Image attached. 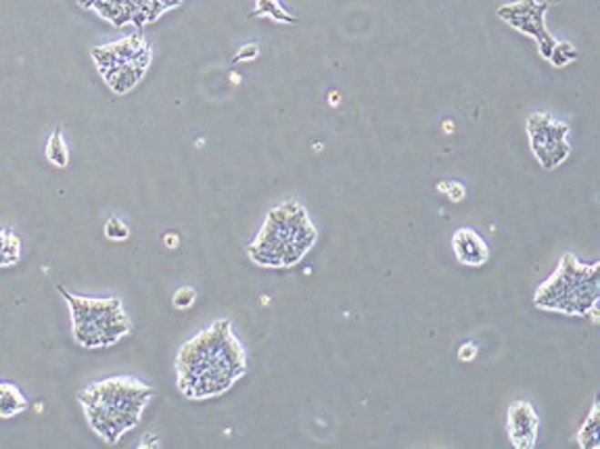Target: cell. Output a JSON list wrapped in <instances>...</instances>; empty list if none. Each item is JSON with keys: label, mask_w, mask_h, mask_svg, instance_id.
Wrapping results in <instances>:
<instances>
[{"label": "cell", "mask_w": 600, "mask_h": 449, "mask_svg": "<svg viewBox=\"0 0 600 449\" xmlns=\"http://www.w3.org/2000/svg\"><path fill=\"white\" fill-rule=\"evenodd\" d=\"M195 301H197V291L193 289V286H180V289L174 293L172 305L176 307V310L185 312V310H190V307H193Z\"/></svg>", "instance_id": "19"}, {"label": "cell", "mask_w": 600, "mask_h": 449, "mask_svg": "<svg viewBox=\"0 0 600 449\" xmlns=\"http://www.w3.org/2000/svg\"><path fill=\"white\" fill-rule=\"evenodd\" d=\"M103 234H105V238H107V241H111V243H124V241H128L130 228H128V224H126V222L122 220V217L111 215L109 220L105 222Z\"/></svg>", "instance_id": "16"}, {"label": "cell", "mask_w": 600, "mask_h": 449, "mask_svg": "<svg viewBox=\"0 0 600 449\" xmlns=\"http://www.w3.org/2000/svg\"><path fill=\"white\" fill-rule=\"evenodd\" d=\"M161 241H164V244H166L168 249H178L180 236H178V233H166L164 238H161Z\"/></svg>", "instance_id": "23"}, {"label": "cell", "mask_w": 600, "mask_h": 449, "mask_svg": "<svg viewBox=\"0 0 600 449\" xmlns=\"http://www.w3.org/2000/svg\"><path fill=\"white\" fill-rule=\"evenodd\" d=\"M477 357V345H473V343H464L458 349V360L461 362H473Z\"/></svg>", "instance_id": "21"}, {"label": "cell", "mask_w": 600, "mask_h": 449, "mask_svg": "<svg viewBox=\"0 0 600 449\" xmlns=\"http://www.w3.org/2000/svg\"><path fill=\"white\" fill-rule=\"evenodd\" d=\"M21 259V241L9 228H0V268L15 265Z\"/></svg>", "instance_id": "13"}, {"label": "cell", "mask_w": 600, "mask_h": 449, "mask_svg": "<svg viewBox=\"0 0 600 449\" xmlns=\"http://www.w3.org/2000/svg\"><path fill=\"white\" fill-rule=\"evenodd\" d=\"M45 153H46V159L51 161L55 167H67L69 165V151H67L66 140H63L61 128H55L53 135L48 136Z\"/></svg>", "instance_id": "14"}, {"label": "cell", "mask_w": 600, "mask_h": 449, "mask_svg": "<svg viewBox=\"0 0 600 449\" xmlns=\"http://www.w3.org/2000/svg\"><path fill=\"white\" fill-rule=\"evenodd\" d=\"M508 437L517 449H532L538 441V414L527 402H514L508 408Z\"/></svg>", "instance_id": "9"}, {"label": "cell", "mask_w": 600, "mask_h": 449, "mask_svg": "<svg viewBox=\"0 0 600 449\" xmlns=\"http://www.w3.org/2000/svg\"><path fill=\"white\" fill-rule=\"evenodd\" d=\"M149 63L151 61H130V63H124V65L105 69V72H101V75H103L105 84H107L113 93L126 95V93H130V90L137 86L140 80H143Z\"/></svg>", "instance_id": "11"}, {"label": "cell", "mask_w": 600, "mask_h": 449, "mask_svg": "<svg viewBox=\"0 0 600 449\" xmlns=\"http://www.w3.org/2000/svg\"><path fill=\"white\" fill-rule=\"evenodd\" d=\"M577 59V51L571 45H567V42H556V46H554V51L553 55H550V61H553V65L556 67H563V65H567L569 61H574Z\"/></svg>", "instance_id": "18"}, {"label": "cell", "mask_w": 600, "mask_h": 449, "mask_svg": "<svg viewBox=\"0 0 600 449\" xmlns=\"http://www.w3.org/2000/svg\"><path fill=\"white\" fill-rule=\"evenodd\" d=\"M59 293L67 301L69 312H72L74 339L77 345L86 349L111 347L132 331L128 314L124 312L122 301L117 297H77L63 286H59Z\"/></svg>", "instance_id": "5"}, {"label": "cell", "mask_w": 600, "mask_h": 449, "mask_svg": "<svg viewBox=\"0 0 600 449\" xmlns=\"http://www.w3.org/2000/svg\"><path fill=\"white\" fill-rule=\"evenodd\" d=\"M253 15H270L272 19L282 21V24H293L295 21L285 9H282L277 0H258V9Z\"/></svg>", "instance_id": "17"}, {"label": "cell", "mask_w": 600, "mask_h": 449, "mask_svg": "<svg viewBox=\"0 0 600 449\" xmlns=\"http://www.w3.org/2000/svg\"><path fill=\"white\" fill-rule=\"evenodd\" d=\"M258 46L256 45H247L243 46L241 51H239V55L235 57L237 63H241V61H251V59H256L258 57Z\"/></svg>", "instance_id": "22"}, {"label": "cell", "mask_w": 600, "mask_h": 449, "mask_svg": "<svg viewBox=\"0 0 600 449\" xmlns=\"http://www.w3.org/2000/svg\"><path fill=\"white\" fill-rule=\"evenodd\" d=\"M598 264H582L575 255H563L559 268L535 291L540 310L569 315H588L598 305Z\"/></svg>", "instance_id": "4"}, {"label": "cell", "mask_w": 600, "mask_h": 449, "mask_svg": "<svg viewBox=\"0 0 600 449\" xmlns=\"http://www.w3.org/2000/svg\"><path fill=\"white\" fill-rule=\"evenodd\" d=\"M151 397V387L126 376L95 383L80 393V402L90 426L98 437L111 445L140 423V416Z\"/></svg>", "instance_id": "2"}, {"label": "cell", "mask_w": 600, "mask_h": 449, "mask_svg": "<svg viewBox=\"0 0 600 449\" xmlns=\"http://www.w3.org/2000/svg\"><path fill=\"white\" fill-rule=\"evenodd\" d=\"M93 59L98 72H105V69L124 65L130 61H151V48L140 36H130L107 46L93 48Z\"/></svg>", "instance_id": "8"}, {"label": "cell", "mask_w": 600, "mask_h": 449, "mask_svg": "<svg viewBox=\"0 0 600 449\" xmlns=\"http://www.w3.org/2000/svg\"><path fill=\"white\" fill-rule=\"evenodd\" d=\"M443 125H446V132H452V130H454V128H452V122H446Z\"/></svg>", "instance_id": "25"}, {"label": "cell", "mask_w": 600, "mask_h": 449, "mask_svg": "<svg viewBox=\"0 0 600 449\" xmlns=\"http://www.w3.org/2000/svg\"><path fill=\"white\" fill-rule=\"evenodd\" d=\"M527 135L532 140L534 155L546 170L561 165L569 157L571 146L567 143L569 128L554 122L548 114H534L527 119Z\"/></svg>", "instance_id": "6"}, {"label": "cell", "mask_w": 600, "mask_h": 449, "mask_svg": "<svg viewBox=\"0 0 600 449\" xmlns=\"http://www.w3.org/2000/svg\"><path fill=\"white\" fill-rule=\"evenodd\" d=\"M27 410V399L13 383H0V418H13Z\"/></svg>", "instance_id": "12"}, {"label": "cell", "mask_w": 600, "mask_h": 449, "mask_svg": "<svg viewBox=\"0 0 600 449\" xmlns=\"http://www.w3.org/2000/svg\"><path fill=\"white\" fill-rule=\"evenodd\" d=\"M339 101H341V96H339V93H331V96H329V103H331V107H337Z\"/></svg>", "instance_id": "24"}, {"label": "cell", "mask_w": 600, "mask_h": 449, "mask_svg": "<svg viewBox=\"0 0 600 449\" xmlns=\"http://www.w3.org/2000/svg\"><path fill=\"white\" fill-rule=\"evenodd\" d=\"M546 9H548L546 3H538V0H521V3L500 6L498 17L504 19L508 25L514 27V30L529 34V36L538 40L542 57L550 59V55H553L556 46V40L550 36L546 30L544 24Z\"/></svg>", "instance_id": "7"}, {"label": "cell", "mask_w": 600, "mask_h": 449, "mask_svg": "<svg viewBox=\"0 0 600 449\" xmlns=\"http://www.w3.org/2000/svg\"><path fill=\"white\" fill-rule=\"evenodd\" d=\"M319 238L306 207L298 201L280 203L268 214L266 222L247 254L258 265L287 268L300 264Z\"/></svg>", "instance_id": "3"}, {"label": "cell", "mask_w": 600, "mask_h": 449, "mask_svg": "<svg viewBox=\"0 0 600 449\" xmlns=\"http://www.w3.org/2000/svg\"><path fill=\"white\" fill-rule=\"evenodd\" d=\"M452 251H454L458 262L463 265H473V268H479L490 259L488 243L471 228L456 230L452 236Z\"/></svg>", "instance_id": "10"}, {"label": "cell", "mask_w": 600, "mask_h": 449, "mask_svg": "<svg viewBox=\"0 0 600 449\" xmlns=\"http://www.w3.org/2000/svg\"><path fill=\"white\" fill-rule=\"evenodd\" d=\"M247 372V354L229 320H218L176 355L178 389L190 399L218 397Z\"/></svg>", "instance_id": "1"}, {"label": "cell", "mask_w": 600, "mask_h": 449, "mask_svg": "<svg viewBox=\"0 0 600 449\" xmlns=\"http://www.w3.org/2000/svg\"><path fill=\"white\" fill-rule=\"evenodd\" d=\"M437 191L446 193L450 201H463L464 199V186L458 185V182H442V185H437Z\"/></svg>", "instance_id": "20"}, {"label": "cell", "mask_w": 600, "mask_h": 449, "mask_svg": "<svg viewBox=\"0 0 600 449\" xmlns=\"http://www.w3.org/2000/svg\"><path fill=\"white\" fill-rule=\"evenodd\" d=\"M577 441H580L582 447H592V449L598 447V404L595 405L590 418L585 420V424L582 426Z\"/></svg>", "instance_id": "15"}]
</instances>
